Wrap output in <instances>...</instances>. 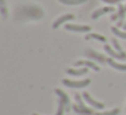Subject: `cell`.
Segmentation results:
<instances>
[{
  "mask_svg": "<svg viewBox=\"0 0 126 115\" xmlns=\"http://www.w3.org/2000/svg\"><path fill=\"white\" fill-rule=\"evenodd\" d=\"M75 65L76 66H87V68H91V69H94V71H96V72H99V69H100L98 65H95V64L91 62V61H77Z\"/></svg>",
  "mask_w": 126,
  "mask_h": 115,
  "instance_id": "11",
  "label": "cell"
},
{
  "mask_svg": "<svg viewBox=\"0 0 126 115\" xmlns=\"http://www.w3.org/2000/svg\"><path fill=\"white\" fill-rule=\"evenodd\" d=\"M58 1L63 3V4H68V6H76V4L85 3L87 0H58Z\"/></svg>",
  "mask_w": 126,
  "mask_h": 115,
  "instance_id": "15",
  "label": "cell"
},
{
  "mask_svg": "<svg viewBox=\"0 0 126 115\" xmlns=\"http://www.w3.org/2000/svg\"><path fill=\"white\" fill-rule=\"evenodd\" d=\"M111 31H112V34H114V35L119 37V38L126 39V33H125V31H121L118 27H112V29H111Z\"/></svg>",
  "mask_w": 126,
  "mask_h": 115,
  "instance_id": "16",
  "label": "cell"
},
{
  "mask_svg": "<svg viewBox=\"0 0 126 115\" xmlns=\"http://www.w3.org/2000/svg\"><path fill=\"white\" fill-rule=\"evenodd\" d=\"M119 114V108H114L111 111H106V112H96V115H117Z\"/></svg>",
  "mask_w": 126,
  "mask_h": 115,
  "instance_id": "18",
  "label": "cell"
},
{
  "mask_svg": "<svg viewBox=\"0 0 126 115\" xmlns=\"http://www.w3.org/2000/svg\"><path fill=\"white\" fill-rule=\"evenodd\" d=\"M107 64L111 65L112 68L118 69V71H126V65H125V64H118V62H115L112 58H107Z\"/></svg>",
  "mask_w": 126,
  "mask_h": 115,
  "instance_id": "13",
  "label": "cell"
},
{
  "mask_svg": "<svg viewBox=\"0 0 126 115\" xmlns=\"http://www.w3.org/2000/svg\"><path fill=\"white\" fill-rule=\"evenodd\" d=\"M34 115H38V114H34Z\"/></svg>",
  "mask_w": 126,
  "mask_h": 115,
  "instance_id": "23",
  "label": "cell"
},
{
  "mask_svg": "<svg viewBox=\"0 0 126 115\" xmlns=\"http://www.w3.org/2000/svg\"><path fill=\"white\" fill-rule=\"evenodd\" d=\"M85 39H98V41L106 42V37L100 35V34H87V35H85Z\"/></svg>",
  "mask_w": 126,
  "mask_h": 115,
  "instance_id": "14",
  "label": "cell"
},
{
  "mask_svg": "<svg viewBox=\"0 0 126 115\" xmlns=\"http://www.w3.org/2000/svg\"><path fill=\"white\" fill-rule=\"evenodd\" d=\"M117 18H119V16H118V14H117V15H112V16H111V19H112V20H115Z\"/></svg>",
  "mask_w": 126,
  "mask_h": 115,
  "instance_id": "21",
  "label": "cell"
},
{
  "mask_svg": "<svg viewBox=\"0 0 126 115\" xmlns=\"http://www.w3.org/2000/svg\"><path fill=\"white\" fill-rule=\"evenodd\" d=\"M111 12H114V8H112L111 6H110V7H103V8H99V10H96V11L92 14V19H96V18L102 16V15H104V14H111Z\"/></svg>",
  "mask_w": 126,
  "mask_h": 115,
  "instance_id": "7",
  "label": "cell"
},
{
  "mask_svg": "<svg viewBox=\"0 0 126 115\" xmlns=\"http://www.w3.org/2000/svg\"><path fill=\"white\" fill-rule=\"evenodd\" d=\"M112 45H114V47H115V50H117V52L123 53V52H122V49H121V45L118 43V41H117V39H112Z\"/></svg>",
  "mask_w": 126,
  "mask_h": 115,
  "instance_id": "20",
  "label": "cell"
},
{
  "mask_svg": "<svg viewBox=\"0 0 126 115\" xmlns=\"http://www.w3.org/2000/svg\"><path fill=\"white\" fill-rule=\"evenodd\" d=\"M104 52H106L107 54L110 56V57H112V58H118V60H126V53H125V52H123V53H119V52H117V50H112L111 46H109V45H106V46H104Z\"/></svg>",
  "mask_w": 126,
  "mask_h": 115,
  "instance_id": "3",
  "label": "cell"
},
{
  "mask_svg": "<svg viewBox=\"0 0 126 115\" xmlns=\"http://www.w3.org/2000/svg\"><path fill=\"white\" fill-rule=\"evenodd\" d=\"M56 93H57L58 96H60V99L65 103V106H66V111L68 110H71V104H69V98H68V95H66L65 92H63L61 89H56Z\"/></svg>",
  "mask_w": 126,
  "mask_h": 115,
  "instance_id": "12",
  "label": "cell"
},
{
  "mask_svg": "<svg viewBox=\"0 0 126 115\" xmlns=\"http://www.w3.org/2000/svg\"><path fill=\"white\" fill-rule=\"evenodd\" d=\"M73 18H75V15H72V14H65V15H63V16H60L54 23H53V29H57L60 25H63V23H65V22H68V20H72Z\"/></svg>",
  "mask_w": 126,
  "mask_h": 115,
  "instance_id": "8",
  "label": "cell"
},
{
  "mask_svg": "<svg viewBox=\"0 0 126 115\" xmlns=\"http://www.w3.org/2000/svg\"><path fill=\"white\" fill-rule=\"evenodd\" d=\"M118 27H123V25H125V16H126V8L123 6H121L119 4V8H118Z\"/></svg>",
  "mask_w": 126,
  "mask_h": 115,
  "instance_id": "6",
  "label": "cell"
},
{
  "mask_svg": "<svg viewBox=\"0 0 126 115\" xmlns=\"http://www.w3.org/2000/svg\"><path fill=\"white\" fill-rule=\"evenodd\" d=\"M66 72H68V74H71V76H83V74H85L88 72V68H80V69L69 68Z\"/></svg>",
  "mask_w": 126,
  "mask_h": 115,
  "instance_id": "10",
  "label": "cell"
},
{
  "mask_svg": "<svg viewBox=\"0 0 126 115\" xmlns=\"http://www.w3.org/2000/svg\"><path fill=\"white\" fill-rule=\"evenodd\" d=\"M65 110H66V106H65V103H64V101L60 99V100H58V110H57V114H56V115H63Z\"/></svg>",
  "mask_w": 126,
  "mask_h": 115,
  "instance_id": "17",
  "label": "cell"
},
{
  "mask_svg": "<svg viewBox=\"0 0 126 115\" xmlns=\"http://www.w3.org/2000/svg\"><path fill=\"white\" fill-rule=\"evenodd\" d=\"M114 1H115V3H118V1H122V0H114Z\"/></svg>",
  "mask_w": 126,
  "mask_h": 115,
  "instance_id": "22",
  "label": "cell"
},
{
  "mask_svg": "<svg viewBox=\"0 0 126 115\" xmlns=\"http://www.w3.org/2000/svg\"><path fill=\"white\" fill-rule=\"evenodd\" d=\"M0 7H1V15H3V18H6L7 16V10H6L4 0H0Z\"/></svg>",
  "mask_w": 126,
  "mask_h": 115,
  "instance_id": "19",
  "label": "cell"
},
{
  "mask_svg": "<svg viewBox=\"0 0 126 115\" xmlns=\"http://www.w3.org/2000/svg\"><path fill=\"white\" fill-rule=\"evenodd\" d=\"M75 100H76V103H77L73 106L75 112H77V114H80V115H94L92 110L87 108V107L84 106V103H83V100H81V95L76 93V95H75Z\"/></svg>",
  "mask_w": 126,
  "mask_h": 115,
  "instance_id": "1",
  "label": "cell"
},
{
  "mask_svg": "<svg viewBox=\"0 0 126 115\" xmlns=\"http://www.w3.org/2000/svg\"><path fill=\"white\" fill-rule=\"evenodd\" d=\"M85 54L90 56V57L94 58V60H98L99 62H102V64H106L107 62V58H104V56L99 54V53L94 52V50H87V52H85Z\"/></svg>",
  "mask_w": 126,
  "mask_h": 115,
  "instance_id": "9",
  "label": "cell"
},
{
  "mask_svg": "<svg viewBox=\"0 0 126 115\" xmlns=\"http://www.w3.org/2000/svg\"><path fill=\"white\" fill-rule=\"evenodd\" d=\"M90 83H91L90 79L79 80V81H72V80H68V79L63 80V84L66 85V87H69V88H84V87H87Z\"/></svg>",
  "mask_w": 126,
  "mask_h": 115,
  "instance_id": "2",
  "label": "cell"
},
{
  "mask_svg": "<svg viewBox=\"0 0 126 115\" xmlns=\"http://www.w3.org/2000/svg\"><path fill=\"white\" fill-rule=\"evenodd\" d=\"M81 96H83V99H84V100L87 101V103H90L91 106H92V107H95V108H103V107H104V104H103V103H100V101H96L95 99H92V98H91V95H90V93L84 92Z\"/></svg>",
  "mask_w": 126,
  "mask_h": 115,
  "instance_id": "5",
  "label": "cell"
},
{
  "mask_svg": "<svg viewBox=\"0 0 126 115\" xmlns=\"http://www.w3.org/2000/svg\"><path fill=\"white\" fill-rule=\"evenodd\" d=\"M65 29L69 31H77V33H88L90 26L85 25H65Z\"/></svg>",
  "mask_w": 126,
  "mask_h": 115,
  "instance_id": "4",
  "label": "cell"
}]
</instances>
